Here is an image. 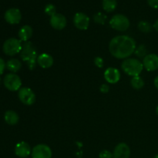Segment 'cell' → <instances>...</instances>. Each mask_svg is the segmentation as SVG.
<instances>
[{"instance_id": "d6a6232c", "label": "cell", "mask_w": 158, "mask_h": 158, "mask_svg": "<svg viewBox=\"0 0 158 158\" xmlns=\"http://www.w3.org/2000/svg\"><path fill=\"white\" fill-rule=\"evenodd\" d=\"M156 114L158 115V106H157V108H156Z\"/></svg>"}, {"instance_id": "83f0119b", "label": "cell", "mask_w": 158, "mask_h": 158, "mask_svg": "<svg viewBox=\"0 0 158 158\" xmlns=\"http://www.w3.org/2000/svg\"><path fill=\"white\" fill-rule=\"evenodd\" d=\"M100 90L102 94H107L110 90V86L108 84H106V83H103L100 86Z\"/></svg>"}, {"instance_id": "7a4b0ae2", "label": "cell", "mask_w": 158, "mask_h": 158, "mask_svg": "<svg viewBox=\"0 0 158 158\" xmlns=\"http://www.w3.org/2000/svg\"><path fill=\"white\" fill-rule=\"evenodd\" d=\"M20 57L24 61L30 70H33L37 63V51L35 46L30 41L25 42L20 52Z\"/></svg>"}, {"instance_id": "5b68a950", "label": "cell", "mask_w": 158, "mask_h": 158, "mask_svg": "<svg viewBox=\"0 0 158 158\" xmlns=\"http://www.w3.org/2000/svg\"><path fill=\"white\" fill-rule=\"evenodd\" d=\"M130 20L126 15L123 14L114 15L110 21V26L112 29L120 32H124L127 30L130 27Z\"/></svg>"}, {"instance_id": "5bb4252c", "label": "cell", "mask_w": 158, "mask_h": 158, "mask_svg": "<svg viewBox=\"0 0 158 158\" xmlns=\"http://www.w3.org/2000/svg\"><path fill=\"white\" fill-rule=\"evenodd\" d=\"M32 153L31 148L28 143L25 141L19 142L15 147V154L17 157L26 158Z\"/></svg>"}, {"instance_id": "4dcf8cb0", "label": "cell", "mask_w": 158, "mask_h": 158, "mask_svg": "<svg viewBox=\"0 0 158 158\" xmlns=\"http://www.w3.org/2000/svg\"><path fill=\"white\" fill-rule=\"evenodd\" d=\"M153 27H154V29H155V30L158 32V19L155 21V23H154V26H153Z\"/></svg>"}, {"instance_id": "30bf717a", "label": "cell", "mask_w": 158, "mask_h": 158, "mask_svg": "<svg viewBox=\"0 0 158 158\" xmlns=\"http://www.w3.org/2000/svg\"><path fill=\"white\" fill-rule=\"evenodd\" d=\"M4 18L9 24H19L22 19L21 12L19 9L16 8H11L5 12Z\"/></svg>"}, {"instance_id": "4316f807", "label": "cell", "mask_w": 158, "mask_h": 158, "mask_svg": "<svg viewBox=\"0 0 158 158\" xmlns=\"http://www.w3.org/2000/svg\"><path fill=\"white\" fill-rule=\"evenodd\" d=\"M100 158H113V154L107 150H103L99 154Z\"/></svg>"}, {"instance_id": "f1b7e54d", "label": "cell", "mask_w": 158, "mask_h": 158, "mask_svg": "<svg viewBox=\"0 0 158 158\" xmlns=\"http://www.w3.org/2000/svg\"><path fill=\"white\" fill-rule=\"evenodd\" d=\"M148 3L153 9H158V0H148Z\"/></svg>"}, {"instance_id": "7c38bea8", "label": "cell", "mask_w": 158, "mask_h": 158, "mask_svg": "<svg viewBox=\"0 0 158 158\" xmlns=\"http://www.w3.org/2000/svg\"><path fill=\"white\" fill-rule=\"evenodd\" d=\"M49 23H50L51 26L56 30H62L66 26L67 20L63 14L56 13L55 15L50 17Z\"/></svg>"}, {"instance_id": "1f68e13d", "label": "cell", "mask_w": 158, "mask_h": 158, "mask_svg": "<svg viewBox=\"0 0 158 158\" xmlns=\"http://www.w3.org/2000/svg\"><path fill=\"white\" fill-rule=\"evenodd\" d=\"M154 86H155V87L158 89V76L157 77H156L155 79H154Z\"/></svg>"}, {"instance_id": "ac0fdd59", "label": "cell", "mask_w": 158, "mask_h": 158, "mask_svg": "<svg viewBox=\"0 0 158 158\" xmlns=\"http://www.w3.org/2000/svg\"><path fill=\"white\" fill-rule=\"evenodd\" d=\"M4 120L6 123L9 125H15L18 123L19 120V117L18 114L15 112L14 110H7L4 114Z\"/></svg>"}, {"instance_id": "cb8c5ba5", "label": "cell", "mask_w": 158, "mask_h": 158, "mask_svg": "<svg viewBox=\"0 0 158 158\" xmlns=\"http://www.w3.org/2000/svg\"><path fill=\"white\" fill-rule=\"evenodd\" d=\"M134 53L139 58H144L148 55V49L144 45H140L136 48Z\"/></svg>"}, {"instance_id": "277c9868", "label": "cell", "mask_w": 158, "mask_h": 158, "mask_svg": "<svg viewBox=\"0 0 158 158\" xmlns=\"http://www.w3.org/2000/svg\"><path fill=\"white\" fill-rule=\"evenodd\" d=\"M22 48H23V43L21 40L16 38H9L3 43L2 50L5 54L12 56L20 53Z\"/></svg>"}, {"instance_id": "44dd1931", "label": "cell", "mask_w": 158, "mask_h": 158, "mask_svg": "<svg viewBox=\"0 0 158 158\" xmlns=\"http://www.w3.org/2000/svg\"><path fill=\"white\" fill-rule=\"evenodd\" d=\"M131 85L134 89H140L144 86V81L140 76L134 77L131 80Z\"/></svg>"}, {"instance_id": "2e32d148", "label": "cell", "mask_w": 158, "mask_h": 158, "mask_svg": "<svg viewBox=\"0 0 158 158\" xmlns=\"http://www.w3.org/2000/svg\"><path fill=\"white\" fill-rule=\"evenodd\" d=\"M53 57L48 53H42L38 56L37 64L43 69H49L53 65Z\"/></svg>"}, {"instance_id": "7402d4cb", "label": "cell", "mask_w": 158, "mask_h": 158, "mask_svg": "<svg viewBox=\"0 0 158 158\" xmlns=\"http://www.w3.org/2000/svg\"><path fill=\"white\" fill-rule=\"evenodd\" d=\"M137 27L138 29L142 32H144V33H148V32H151L152 31L153 26L148 21H140L139 22L138 25H137Z\"/></svg>"}, {"instance_id": "f546056e", "label": "cell", "mask_w": 158, "mask_h": 158, "mask_svg": "<svg viewBox=\"0 0 158 158\" xmlns=\"http://www.w3.org/2000/svg\"><path fill=\"white\" fill-rule=\"evenodd\" d=\"M5 69H6V63L3 60V59L0 57V75L3 73Z\"/></svg>"}, {"instance_id": "e0dca14e", "label": "cell", "mask_w": 158, "mask_h": 158, "mask_svg": "<svg viewBox=\"0 0 158 158\" xmlns=\"http://www.w3.org/2000/svg\"><path fill=\"white\" fill-rule=\"evenodd\" d=\"M32 33H33L32 28L29 25H25V26H22L19 30L18 36L22 42L25 43V42H28L30 40Z\"/></svg>"}, {"instance_id": "ffe728a7", "label": "cell", "mask_w": 158, "mask_h": 158, "mask_svg": "<svg viewBox=\"0 0 158 158\" xmlns=\"http://www.w3.org/2000/svg\"><path fill=\"white\" fill-rule=\"evenodd\" d=\"M102 6L105 12H112L117 9V0H103Z\"/></svg>"}, {"instance_id": "52a82bcc", "label": "cell", "mask_w": 158, "mask_h": 158, "mask_svg": "<svg viewBox=\"0 0 158 158\" xmlns=\"http://www.w3.org/2000/svg\"><path fill=\"white\" fill-rule=\"evenodd\" d=\"M18 97L20 101L26 106L34 104L36 100L35 93L29 87H22L18 91Z\"/></svg>"}, {"instance_id": "d6986e66", "label": "cell", "mask_w": 158, "mask_h": 158, "mask_svg": "<svg viewBox=\"0 0 158 158\" xmlns=\"http://www.w3.org/2000/svg\"><path fill=\"white\" fill-rule=\"evenodd\" d=\"M6 68L11 73H15L22 68V63L17 59H11L6 63Z\"/></svg>"}, {"instance_id": "ba28073f", "label": "cell", "mask_w": 158, "mask_h": 158, "mask_svg": "<svg viewBox=\"0 0 158 158\" xmlns=\"http://www.w3.org/2000/svg\"><path fill=\"white\" fill-rule=\"evenodd\" d=\"M31 154L32 158H51L52 151L48 145L41 143L32 148Z\"/></svg>"}, {"instance_id": "8fae6325", "label": "cell", "mask_w": 158, "mask_h": 158, "mask_svg": "<svg viewBox=\"0 0 158 158\" xmlns=\"http://www.w3.org/2000/svg\"><path fill=\"white\" fill-rule=\"evenodd\" d=\"M143 66L146 70L149 72L158 69V56L157 54H148L143 60Z\"/></svg>"}, {"instance_id": "9a60e30c", "label": "cell", "mask_w": 158, "mask_h": 158, "mask_svg": "<svg viewBox=\"0 0 158 158\" xmlns=\"http://www.w3.org/2000/svg\"><path fill=\"white\" fill-rule=\"evenodd\" d=\"M104 79L108 83L115 84L120 80V71L114 67L107 68L104 72Z\"/></svg>"}, {"instance_id": "8992f818", "label": "cell", "mask_w": 158, "mask_h": 158, "mask_svg": "<svg viewBox=\"0 0 158 158\" xmlns=\"http://www.w3.org/2000/svg\"><path fill=\"white\" fill-rule=\"evenodd\" d=\"M3 84L9 91L15 92L19 91L22 88V80L17 74L11 73L5 76L3 79Z\"/></svg>"}, {"instance_id": "d4e9b609", "label": "cell", "mask_w": 158, "mask_h": 158, "mask_svg": "<svg viewBox=\"0 0 158 158\" xmlns=\"http://www.w3.org/2000/svg\"><path fill=\"white\" fill-rule=\"evenodd\" d=\"M44 12L46 15H49L51 17L56 13V6L53 4H47L45 6Z\"/></svg>"}, {"instance_id": "836d02e7", "label": "cell", "mask_w": 158, "mask_h": 158, "mask_svg": "<svg viewBox=\"0 0 158 158\" xmlns=\"http://www.w3.org/2000/svg\"><path fill=\"white\" fill-rule=\"evenodd\" d=\"M154 158H158V154H156V155L154 157Z\"/></svg>"}, {"instance_id": "6da1fadb", "label": "cell", "mask_w": 158, "mask_h": 158, "mask_svg": "<svg viewBox=\"0 0 158 158\" xmlns=\"http://www.w3.org/2000/svg\"><path fill=\"white\" fill-rule=\"evenodd\" d=\"M137 46L136 42L129 35H117L110 40L109 50L111 55L118 60H126L134 53Z\"/></svg>"}, {"instance_id": "603a6c76", "label": "cell", "mask_w": 158, "mask_h": 158, "mask_svg": "<svg viewBox=\"0 0 158 158\" xmlns=\"http://www.w3.org/2000/svg\"><path fill=\"white\" fill-rule=\"evenodd\" d=\"M106 19H107V16L101 12H97V13L94 14V21L96 23H97V24L104 25Z\"/></svg>"}, {"instance_id": "e575fe53", "label": "cell", "mask_w": 158, "mask_h": 158, "mask_svg": "<svg viewBox=\"0 0 158 158\" xmlns=\"http://www.w3.org/2000/svg\"><path fill=\"white\" fill-rule=\"evenodd\" d=\"M0 84H1V78H0Z\"/></svg>"}, {"instance_id": "4fadbf2b", "label": "cell", "mask_w": 158, "mask_h": 158, "mask_svg": "<svg viewBox=\"0 0 158 158\" xmlns=\"http://www.w3.org/2000/svg\"><path fill=\"white\" fill-rule=\"evenodd\" d=\"M131 156V149L125 143H120L115 147L113 158H129Z\"/></svg>"}, {"instance_id": "9c48e42d", "label": "cell", "mask_w": 158, "mask_h": 158, "mask_svg": "<svg viewBox=\"0 0 158 158\" xmlns=\"http://www.w3.org/2000/svg\"><path fill=\"white\" fill-rule=\"evenodd\" d=\"M89 16L83 12H77L74 15L73 24L80 30H86L89 26Z\"/></svg>"}, {"instance_id": "3957f363", "label": "cell", "mask_w": 158, "mask_h": 158, "mask_svg": "<svg viewBox=\"0 0 158 158\" xmlns=\"http://www.w3.org/2000/svg\"><path fill=\"white\" fill-rule=\"evenodd\" d=\"M121 68L127 75L134 77L140 76L143 71V63L137 59L127 58L123 61Z\"/></svg>"}, {"instance_id": "484cf974", "label": "cell", "mask_w": 158, "mask_h": 158, "mask_svg": "<svg viewBox=\"0 0 158 158\" xmlns=\"http://www.w3.org/2000/svg\"><path fill=\"white\" fill-rule=\"evenodd\" d=\"M94 64L98 68H103V66H104V60H103V58L100 56H97L95 59H94Z\"/></svg>"}]
</instances>
